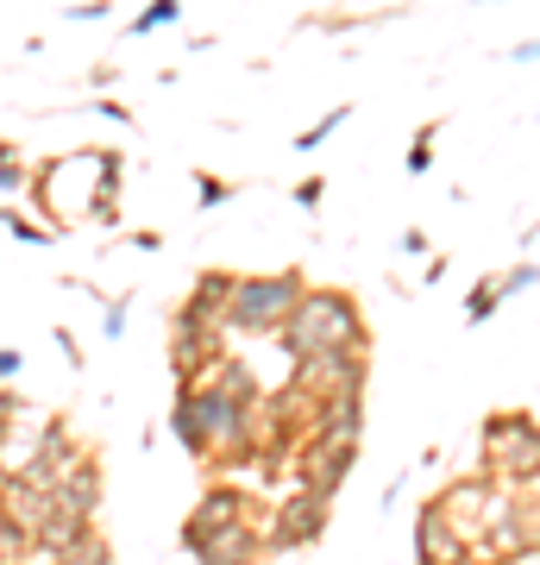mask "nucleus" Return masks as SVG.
I'll return each instance as SVG.
<instances>
[{"mask_svg": "<svg viewBox=\"0 0 540 565\" xmlns=\"http://www.w3.org/2000/svg\"><path fill=\"white\" fill-rule=\"evenodd\" d=\"M271 340H283V352L301 364V359H333V352H371V327H364V308L346 289H301L289 321Z\"/></svg>", "mask_w": 540, "mask_h": 565, "instance_id": "nucleus-1", "label": "nucleus"}, {"mask_svg": "<svg viewBox=\"0 0 540 565\" xmlns=\"http://www.w3.org/2000/svg\"><path fill=\"white\" fill-rule=\"evenodd\" d=\"M301 289H308V277H301V270H258V277H233V296H226V327H233V333H252V340H264V333H277V327L289 321V308H296Z\"/></svg>", "mask_w": 540, "mask_h": 565, "instance_id": "nucleus-2", "label": "nucleus"}, {"mask_svg": "<svg viewBox=\"0 0 540 565\" xmlns=\"http://www.w3.org/2000/svg\"><path fill=\"white\" fill-rule=\"evenodd\" d=\"M534 471H540V434H534V415H490L484 422V478H497L509 490H534Z\"/></svg>", "mask_w": 540, "mask_h": 565, "instance_id": "nucleus-3", "label": "nucleus"}, {"mask_svg": "<svg viewBox=\"0 0 540 565\" xmlns=\"http://www.w3.org/2000/svg\"><path fill=\"white\" fill-rule=\"evenodd\" d=\"M226 352V327L201 321V315H189V308H177L170 315V377L177 384H195V377H208V364Z\"/></svg>", "mask_w": 540, "mask_h": 565, "instance_id": "nucleus-4", "label": "nucleus"}, {"mask_svg": "<svg viewBox=\"0 0 540 565\" xmlns=\"http://www.w3.org/2000/svg\"><path fill=\"white\" fill-rule=\"evenodd\" d=\"M327 497H315V490H289L277 503V515H271V541H264V553H301V546H315L320 534H327Z\"/></svg>", "mask_w": 540, "mask_h": 565, "instance_id": "nucleus-5", "label": "nucleus"}, {"mask_svg": "<svg viewBox=\"0 0 540 565\" xmlns=\"http://www.w3.org/2000/svg\"><path fill=\"white\" fill-rule=\"evenodd\" d=\"M352 465H359V440H301L296 452V471H301V490H315V497H340V484L352 478Z\"/></svg>", "mask_w": 540, "mask_h": 565, "instance_id": "nucleus-6", "label": "nucleus"}, {"mask_svg": "<svg viewBox=\"0 0 540 565\" xmlns=\"http://www.w3.org/2000/svg\"><path fill=\"white\" fill-rule=\"evenodd\" d=\"M415 553H421V565H465L472 559V541H465L459 522L446 515L441 497H427L421 515H415Z\"/></svg>", "mask_w": 540, "mask_h": 565, "instance_id": "nucleus-7", "label": "nucleus"}, {"mask_svg": "<svg viewBox=\"0 0 540 565\" xmlns=\"http://www.w3.org/2000/svg\"><path fill=\"white\" fill-rule=\"evenodd\" d=\"M233 522H252V497H245L240 484H208L201 503L189 509V522H182V546L208 541L214 527H233Z\"/></svg>", "mask_w": 540, "mask_h": 565, "instance_id": "nucleus-8", "label": "nucleus"}, {"mask_svg": "<svg viewBox=\"0 0 540 565\" xmlns=\"http://www.w3.org/2000/svg\"><path fill=\"white\" fill-rule=\"evenodd\" d=\"M51 509L95 522V509H100V459H95V452H82V459L63 471L57 484H51Z\"/></svg>", "mask_w": 540, "mask_h": 565, "instance_id": "nucleus-9", "label": "nucleus"}, {"mask_svg": "<svg viewBox=\"0 0 540 565\" xmlns=\"http://www.w3.org/2000/svg\"><path fill=\"white\" fill-rule=\"evenodd\" d=\"M88 527H95V522H82V515H63V509H51V515H44V522L32 527V553H44V559L57 565L63 553H70V546H76L82 534H88Z\"/></svg>", "mask_w": 540, "mask_h": 565, "instance_id": "nucleus-10", "label": "nucleus"}, {"mask_svg": "<svg viewBox=\"0 0 540 565\" xmlns=\"http://www.w3.org/2000/svg\"><path fill=\"white\" fill-rule=\"evenodd\" d=\"M233 277H240V270H201L182 308H189V315H201V321L226 327V296H233Z\"/></svg>", "mask_w": 540, "mask_h": 565, "instance_id": "nucleus-11", "label": "nucleus"}, {"mask_svg": "<svg viewBox=\"0 0 540 565\" xmlns=\"http://www.w3.org/2000/svg\"><path fill=\"white\" fill-rule=\"evenodd\" d=\"M346 120H352V107H333V114H320L315 126H301L296 139H289V151H320V145L333 139V132H340Z\"/></svg>", "mask_w": 540, "mask_h": 565, "instance_id": "nucleus-12", "label": "nucleus"}, {"mask_svg": "<svg viewBox=\"0 0 540 565\" xmlns=\"http://www.w3.org/2000/svg\"><path fill=\"white\" fill-rule=\"evenodd\" d=\"M0 226H7L20 245H51V226H44V221H25L13 202H0Z\"/></svg>", "mask_w": 540, "mask_h": 565, "instance_id": "nucleus-13", "label": "nucleus"}, {"mask_svg": "<svg viewBox=\"0 0 540 565\" xmlns=\"http://www.w3.org/2000/svg\"><path fill=\"white\" fill-rule=\"evenodd\" d=\"M57 565H114V546H107V541L95 534V527H88V534H82V541L70 546V553H63Z\"/></svg>", "mask_w": 540, "mask_h": 565, "instance_id": "nucleus-14", "label": "nucleus"}, {"mask_svg": "<svg viewBox=\"0 0 540 565\" xmlns=\"http://www.w3.org/2000/svg\"><path fill=\"white\" fill-rule=\"evenodd\" d=\"M195 189H201V195H195L201 214H214V207L233 202V182H226V177H208V170H195Z\"/></svg>", "mask_w": 540, "mask_h": 565, "instance_id": "nucleus-15", "label": "nucleus"}, {"mask_svg": "<svg viewBox=\"0 0 540 565\" xmlns=\"http://www.w3.org/2000/svg\"><path fill=\"white\" fill-rule=\"evenodd\" d=\"M497 308H502V296H497V277H484L478 289H472V302H465V321L478 327V321H490Z\"/></svg>", "mask_w": 540, "mask_h": 565, "instance_id": "nucleus-16", "label": "nucleus"}, {"mask_svg": "<svg viewBox=\"0 0 540 565\" xmlns=\"http://www.w3.org/2000/svg\"><path fill=\"white\" fill-rule=\"evenodd\" d=\"M126 321H133V296H114V302L100 308V333H107V345L126 340Z\"/></svg>", "mask_w": 540, "mask_h": 565, "instance_id": "nucleus-17", "label": "nucleus"}, {"mask_svg": "<svg viewBox=\"0 0 540 565\" xmlns=\"http://www.w3.org/2000/svg\"><path fill=\"white\" fill-rule=\"evenodd\" d=\"M434 132H441V120H427V126L415 132V145H409V158H402V163H409V177H421V170L434 163Z\"/></svg>", "mask_w": 540, "mask_h": 565, "instance_id": "nucleus-18", "label": "nucleus"}, {"mask_svg": "<svg viewBox=\"0 0 540 565\" xmlns=\"http://www.w3.org/2000/svg\"><path fill=\"white\" fill-rule=\"evenodd\" d=\"M170 20H182V0H151V7H145L139 20H133V32H158V25H170Z\"/></svg>", "mask_w": 540, "mask_h": 565, "instance_id": "nucleus-19", "label": "nucleus"}, {"mask_svg": "<svg viewBox=\"0 0 540 565\" xmlns=\"http://www.w3.org/2000/svg\"><path fill=\"white\" fill-rule=\"evenodd\" d=\"M528 289H534V258H521L516 270H502V277H497V296H502V302H509V296H528Z\"/></svg>", "mask_w": 540, "mask_h": 565, "instance_id": "nucleus-20", "label": "nucleus"}, {"mask_svg": "<svg viewBox=\"0 0 540 565\" xmlns=\"http://www.w3.org/2000/svg\"><path fill=\"white\" fill-rule=\"evenodd\" d=\"M320 195H327V182H320V177H301L296 189H289V202H296L301 214H315V207H320Z\"/></svg>", "mask_w": 540, "mask_h": 565, "instance_id": "nucleus-21", "label": "nucleus"}, {"mask_svg": "<svg viewBox=\"0 0 540 565\" xmlns=\"http://www.w3.org/2000/svg\"><path fill=\"white\" fill-rule=\"evenodd\" d=\"M25 189H32V170H25L20 158L0 163V195H25Z\"/></svg>", "mask_w": 540, "mask_h": 565, "instance_id": "nucleus-22", "label": "nucleus"}, {"mask_svg": "<svg viewBox=\"0 0 540 565\" xmlns=\"http://www.w3.org/2000/svg\"><path fill=\"white\" fill-rule=\"evenodd\" d=\"M63 20H76V25H95V20H114V0H88V7H70Z\"/></svg>", "mask_w": 540, "mask_h": 565, "instance_id": "nucleus-23", "label": "nucleus"}, {"mask_svg": "<svg viewBox=\"0 0 540 565\" xmlns=\"http://www.w3.org/2000/svg\"><path fill=\"white\" fill-rule=\"evenodd\" d=\"M88 114H100V120H114V126H133V107L126 102H88Z\"/></svg>", "mask_w": 540, "mask_h": 565, "instance_id": "nucleus-24", "label": "nucleus"}, {"mask_svg": "<svg viewBox=\"0 0 540 565\" xmlns=\"http://www.w3.org/2000/svg\"><path fill=\"white\" fill-rule=\"evenodd\" d=\"M20 364H25L20 345H0V384H13V377H20Z\"/></svg>", "mask_w": 540, "mask_h": 565, "instance_id": "nucleus-25", "label": "nucleus"}, {"mask_svg": "<svg viewBox=\"0 0 540 565\" xmlns=\"http://www.w3.org/2000/svg\"><path fill=\"white\" fill-rule=\"evenodd\" d=\"M57 345H63V359L82 371V345H76V333H70V327H57Z\"/></svg>", "mask_w": 540, "mask_h": 565, "instance_id": "nucleus-26", "label": "nucleus"}, {"mask_svg": "<svg viewBox=\"0 0 540 565\" xmlns=\"http://www.w3.org/2000/svg\"><path fill=\"white\" fill-rule=\"evenodd\" d=\"M402 252H409V258H421V252H427V233H421V226H409V233H402Z\"/></svg>", "mask_w": 540, "mask_h": 565, "instance_id": "nucleus-27", "label": "nucleus"}, {"mask_svg": "<svg viewBox=\"0 0 540 565\" xmlns=\"http://www.w3.org/2000/svg\"><path fill=\"white\" fill-rule=\"evenodd\" d=\"M0 163H13V145H7V139H0Z\"/></svg>", "mask_w": 540, "mask_h": 565, "instance_id": "nucleus-28", "label": "nucleus"}]
</instances>
